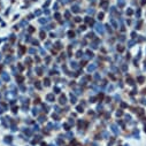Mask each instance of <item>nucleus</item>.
Instances as JSON below:
<instances>
[{"label": "nucleus", "instance_id": "6e6552de", "mask_svg": "<svg viewBox=\"0 0 146 146\" xmlns=\"http://www.w3.org/2000/svg\"><path fill=\"white\" fill-rule=\"evenodd\" d=\"M82 55H83V52H82V51H78V52H77V54H76V57H78V58H81Z\"/></svg>", "mask_w": 146, "mask_h": 146}, {"label": "nucleus", "instance_id": "aec40b11", "mask_svg": "<svg viewBox=\"0 0 146 146\" xmlns=\"http://www.w3.org/2000/svg\"><path fill=\"white\" fill-rule=\"evenodd\" d=\"M54 90H55V93H60V89L59 88H54Z\"/></svg>", "mask_w": 146, "mask_h": 146}, {"label": "nucleus", "instance_id": "9b49d317", "mask_svg": "<svg viewBox=\"0 0 146 146\" xmlns=\"http://www.w3.org/2000/svg\"><path fill=\"white\" fill-rule=\"evenodd\" d=\"M54 16H55V18H57V20H60V16H61V15H60L59 13H55V15H54Z\"/></svg>", "mask_w": 146, "mask_h": 146}, {"label": "nucleus", "instance_id": "4be33fe9", "mask_svg": "<svg viewBox=\"0 0 146 146\" xmlns=\"http://www.w3.org/2000/svg\"><path fill=\"white\" fill-rule=\"evenodd\" d=\"M81 29H82V30H85L86 28H85V25H81Z\"/></svg>", "mask_w": 146, "mask_h": 146}, {"label": "nucleus", "instance_id": "6ab92c4d", "mask_svg": "<svg viewBox=\"0 0 146 146\" xmlns=\"http://www.w3.org/2000/svg\"><path fill=\"white\" fill-rule=\"evenodd\" d=\"M93 36H94L93 33H89V35L86 36V37H88V38H93Z\"/></svg>", "mask_w": 146, "mask_h": 146}, {"label": "nucleus", "instance_id": "4468645a", "mask_svg": "<svg viewBox=\"0 0 146 146\" xmlns=\"http://www.w3.org/2000/svg\"><path fill=\"white\" fill-rule=\"evenodd\" d=\"M127 14H128V15H132V10H131V9L129 8L128 10H127Z\"/></svg>", "mask_w": 146, "mask_h": 146}, {"label": "nucleus", "instance_id": "f03ea898", "mask_svg": "<svg viewBox=\"0 0 146 146\" xmlns=\"http://www.w3.org/2000/svg\"><path fill=\"white\" fill-rule=\"evenodd\" d=\"M67 101V99L65 96H61V98H60V104H66Z\"/></svg>", "mask_w": 146, "mask_h": 146}, {"label": "nucleus", "instance_id": "423d86ee", "mask_svg": "<svg viewBox=\"0 0 146 146\" xmlns=\"http://www.w3.org/2000/svg\"><path fill=\"white\" fill-rule=\"evenodd\" d=\"M45 37H46V33H44V31H41V32H40V38L44 39Z\"/></svg>", "mask_w": 146, "mask_h": 146}, {"label": "nucleus", "instance_id": "0eeeda50", "mask_svg": "<svg viewBox=\"0 0 146 146\" xmlns=\"http://www.w3.org/2000/svg\"><path fill=\"white\" fill-rule=\"evenodd\" d=\"M44 84L46 85V86H49V78H46V80L44 81Z\"/></svg>", "mask_w": 146, "mask_h": 146}, {"label": "nucleus", "instance_id": "20e7f679", "mask_svg": "<svg viewBox=\"0 0 146 146\" xmlns=\"http://www.w3.org/2000/svg\"><path fill=\"white\" fill-rule=\"evenodd\" d=\"M2 77H4V80L6 81V82H8V81H9V76L6 75V73H4V75H2Z\"/></svg>", "mask_w": 146, "mask_h": 146}, {"label": "nucleus", "instance_id": "9d476101", "mask_svg": "<svg viewBox=\"0 0 146 146\" xmlns=\"http://www.w3.org/2000/svg\"><path fill=\"white\" fill-rule=\"evenodd\" d=\"M70 100H71V104H75V100H76V98L75 97H73V94H71V99H70Z\"/></svg>", "mask_w": 146, "mask_h": 146}, {"label": "nucleus", "instance_id": "5701e85b", "mask_svg": "<svg viewBox=\"0 0 146 146\" xmlns=\"http://www.w3.org/2000/svg\"><path fill=\"white\" fill-rule=\"evenodd\" d=\"M32 17H33V15L31 14V15H29V20H32Z\"/></svg>", "mask_w": 146, "mask_h": 146}, {"label": "nucleus", "instance_id": "b1692460", "mask_svg": "<svg viewBox=\"0 0 146 146\" xmlns=\"http://www.w3.org/2000/svg\"><path fill=\"white\" fill-rule=\"evenodd\" d=\"M146 4V0H143L142 1V5H145Z\"/></svg>", "mask_w": 146, "mask_h": 146}, {"label": "nucleus", "instance_id": "dca6fc26", "mask_svg": "<svg viewBox=\"0 0 146 146\" xmlns=\"http://www.w3.org/2000/svg\"><path fill=\"white\" fill-rule=\"evenodd\" d=\"M73 10H74L75 13H77V12H78V7H77V6H75V7L73 8Z\"/></svg>", "mask_w": 146, "mask_h": 146}, {"label": "nucleus", "instance_id": "7ed1b4c3", "mask_svg": "<svg viewBox=\"0 0 146 146\" xmlns=\"http://www.w3.org/2000/svg\"><path fill=\"white\" fill-rule=\"evenodd\" d=\"M137 80H138V82H139V83H140V84H143V82H144V81H145V78H144V77H143V76H139V77H138Z\"/></svg>", "mask_w": 146, "mask_h": 146}, {"label": "nucleus", "instance_id": "412c9836", "mask_svg": "<svg viewBox=\"0 0 146 146\" xmlns=\"http://www.w3.org/2000/svg\"><path fill=\"white\" fill-rule=\"evenodd\" d=\"M75 21L76 22H81V17H75Z\"/></svg>", "mask_w": 146, "mask_h": 146}, {"label": "nucleus", "instance_id": "a211bd4d", "mask_svg": "<svg viewBox=\"0 0 146 146\" xmlns=\"http://www.w3.org/2000/svg\"><path fill=\"white\" fill-rule=\"evenodd\" d=\"M33 31H35L33 27H29V32H33Z\"/></svg>", "mask_w": 146, "mask_h": 146}, {"label": "nucleus", "instance_id": "39448f33", "mask_svg": "<svg viewBox=\"0 0 146 146\" xmlns=\"http://www.w3.org/2000/svg\"><path fill=\"white\" fill-rule=\"evenodd\" d=\"M76 109H77V112H78V113H83V107L77 106V107H76Z\"/></svg>", "mask_w": 146, "mask_h": 146}, {"label": "nucleus", "instance_id": "2eb2a0df", "mask_svg": "<svg viewBox=\"0 0 146 146\" xmlns=\"http://www.w3.org/2000/svg\"><path fill=\"white\" fill-rule=\"evenodd\" d=\"M94 68H96V67H94V66H90V67H89V71H92V70H94Z\"/></svg>", "mask_w": 146, "mask_h": 146}, {"label": "nucleus", "instance_id": "f257e3e1", "mask_svg": "<svg viewBox=\"0 0 146 146\" xmlns=\"http://www.w3.org/2000/svg\"><path fill=\"white\" fill-rule=\"evenodd\" d=\"M46 100L49 101V102H54V101H55V98H54L53 93H49V94L46 96Z\"/></svg>", "mask_w": 146, "mask_h": 146}, {"label": "nucleus", "instance_id": "f8f14e48", "mask_svg": "<svg viewBox=\"0 0 146 146\" xmlns=\"http://www.w3.org/2000/svg\"><path fill=\"white\" fill-rule=\"evenodd\" d=\"M45 120H46V117H44V116H40V117H39V122H44Z\"/></svg>", "mask_w": 146, "mask_h": 146}, {"label": "nucleus", "instance_id": "f3484780", "mask_svg": "<svg viewBox=\"0 0 146 146\" xmlns=\"http://www.w3.org/2000/svg\"><path fill=\"white\" fill-rule=\"evenodd\" d=\"M68 36H69L70 38H71V36L74 37V32H73V31H69V32H68Z\"/></svg>", "mask_w": 146, "mask_h": 146}, {"label": "nucleus", "instance_id": "ddd939ff", "mask_svg": "<svg viewBox=\"0 0 146 146\" xmlns=\"http://www.w3.org/2000/svg\"><path fill=\"white\" fill-rule=\"evenodd\" d=\"M32 113H33V115H37V114H38V109H37V108H33V112H32Z\"/></svg>", "mask_w": 146, "mask_h": 146}, {"label": "nucleus", "instance_id": "1a4fd4ad", "mask_svg": "<svg viewBox=\"0 0 146 146\" xmlns=\"http://www.w3.org/2000/svg\"><path fill=\"white\" fill-rule=\"evenodd\" d=\"M98 17H99V20H102L104 18V13H99L98 14Z\"/></svg>", "mask_w": 146, "mask_h": 146}]
</instances>
